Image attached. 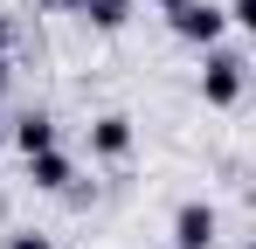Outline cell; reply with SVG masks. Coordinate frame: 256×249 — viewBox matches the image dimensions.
Segmentation results:
<instances>
[{"instance_id":"10","label":"cell","mask_w":256,"mask_h":249,"mask_svg":"<svg viewBox=\"0 0 256 249\" xmlns=\"http://www.w3.org/2000/svg\"><path fill=\"white\" fill-rule=\"evenodd\" d=\"M7 48H14V28H7V14H0V62H7Z\"/></svg>"},{"instance_id":"8","label":"cell","mask_w":256,"mask_h":249,"mask_svg":"<svg viewBox=\"0 0 256 249\" xmlns=\"http://www.w3.org/2000/svg\"><path fill=\"white\" fill-rule=\"evenodd\" d=\"M222 21H236V28H256V0H228V7H222Z\"/></svg>"},{"instance_id":"5","label":"cell","mask_w":256,"mask_h":249,"mask_svg":"<svg viewBox=\"0 0 256 249\" xmlns=\"http://www.w3.org/2000/svg\"><path fill=\"white\" fill-rule=\"evenodd\" d=\"M132 138H138V132H132L125 111H104V118L90 124V152H97V160H125V152H132Z\"/></svg>"},{"instance_id":"9","label":"cell","mask_w":256,"mask_h":249,"mask_svg":"<svg viewBox=\"0 0 256 249\" xmlns=\"http://www.w3.org/2000/svg\"><path fill=\"white\" fill-rule=\"evenodd\" d=\"M7 249H48V236H35V228H21V236H7Z\"/></svg>"},{"instance_id":"6","label":"cell","mask_w":256,"mask_h":249,"mask_svg":"<svg viewBox=\"0 0 256 249\" xmlns=\"http://www.w3.org/2000/svg\"><path fill=\"white\" fill-rule=\"evenodd\" d=\"M14 146H21V160H28V152H48V146H56V118H48V111H21V118H14Z\"/></svg>"},{"instance_id":"1","label":"cell","mask_w":256,"mask_h":249,"mask_svg":"<svg viewBox=\"0 0 256 249\" xmlns=\"http://www.w3.org/2000/svg\"><path fill=\"white\" fill-rule=\"evenodd\" d=\"M242 83H250L242 48H222V42H214V48H208V62H201V104H214V111L242 104Z\"/></svg>"},{"instance_id":"3","label":"cell","mask_w":256,"mask_h":249,"mask_svg":"<svg viewBox=\"0 0 256 249\" xmlns=\"http://www.w3.org/2000/svg\"><path fill=\"white\" fill-rule=\"evenodd\" d=\"M214 242H222L214 201H180V214H173V249H214Z\"/></svg>"},{"instance_id":"12","label":"cell","mask_w":256,"mask_h":249,"mask_svg":"<svg viewBox=\"0 0 256 249\" xmlns=\"http://www.w3.org/2000/svg\"><path fill=\"white\" fill-rule=\"evenodd\" d=\"M242 249H250V242H242Z\"/></svg>"},{"instance_id":"2","label":"cell","mask_w":256,"mask_h":249,"mask_svg":"<svg viewBox=\"0 0 256 249\" xmlns=\"http://www.w3.org/2000/svg\"><path fill=\"white\" fill-rule=\"evenodd\" d=\"M166 21H173V35L194 42V48H214V42H222V28H228L214 0H180V7H166Z\"/></svg>"},{"instance_id":"11","label":"cell","mask_w":256,"mask_h":249,"mask_svg":"<svg viewBox=\"0 0 256 249\" xmlns=\"http://www.w3.org/2000/svg\"><path fill=\"white\" fill-rule=\"evenodd\" d=\"M0 90H7V62H0Z\"/></svg>"},{"instance_id":"4","label":"cell","mask_w":256,"mask_h":249,"mask_svg":"<svg viewBox=\"0 0 256 249\" xmlns=\"http://www.w3.org/2000/svg\"><path fill=\"white\" fill-rule=\"evenodd\" d=\"M28 180H35L42 194H70V187H76V160H70L62 146H48V152H28Z\"/></svg>"},{"instance_id":"7","label":"cell","mask_w":256,"mask_h":249,"mask_svg":"<svg viewBox=\"0 0 256 249\" xmlns=\"http://www.w3.org/2000/svg\"><path fill=\"white\" fill-rule=\"evenodd\" d=\"M84 14L97 21V28H125V21H132V0H84Z\"/></svg>"}]
</instances>
